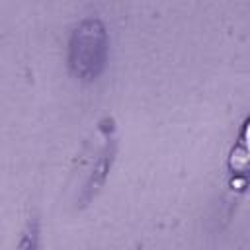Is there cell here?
Instances as JSON below:
<instances>
[{
  "instance_id": "6da1fadb",
  "label": "cell",
  "mask_w": 250,
  "mask_h": 250,
  "mask_svg": "<svg viewBox=\"0 0 250 250\" xmlns=\"http://www.w3.org/2000/svg\"><path fill=\"white\" fill-rule=\"evenodd\" d=\"M109 55V35L100 18L82 20L70 33L68 39V68L70 72L84 82L96 80L105 64Z\"/></svg>"
},
{
  "instance_id": "7a4b0ae2",
  "label": "cell",
  "mask_w": 250,
  "mask_h": 250,
  "mask_svg": "<svg viewBox=\"0 0 250 250\" xmlns=\"http://www.w3.org/2000/svg\"><path fill=\"white\" fill-rule=\"evenodd\" d=\"M92 156L94 158L88 164L84 184L78 191V201L82 205L90 203L96 197V193L105 184L107 174L111 170V162L115 156V125H113L111 117H104L100 121L98 129H96V137H94Z\"/></svg>"
},
{
  "instance_id": "3957f363",
  "label": "cell",
  "mask_w": 250,
  "mask_h": 250,
  "mask_svg": "<svg viewBox=\"0 0 250 250\" xmlns=\"http://www.w3.org/2000/svg\"><path fill=\"white\" fill-rule=\"evenodd\" d=\"M248 162H250V158H248V145H246V123H244L242 137H240V141H238V143L232 146V152H230V156H229V166H230V170H232V174H234V176H236V174L246 176Z\"/></svg>"
},
{
  "instance_id": "277c9868",
  "label": "cell",
  "mask_w": 250,
  "mask_h": 250,
  "mask_svg": "<svg viewBox=\"0 0 250 250\" xmlns=\"http://www.w3.org/2000/svg\"><path fill=\"white\" fill-rule=\"evenodd\" d=\"M16 250H39V223L35 219L27 223Z\"/></svg>"
}]
</instances>
